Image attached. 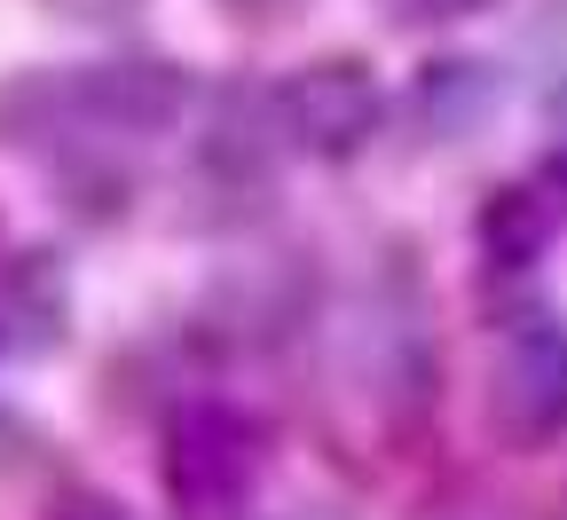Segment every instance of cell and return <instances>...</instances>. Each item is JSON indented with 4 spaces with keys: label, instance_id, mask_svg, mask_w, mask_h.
I'll return each mask as SVG.
<instances>
[{
    "label": "cell",
    "instance_id": "1",
    "mask_svg": "<svg viewBox=\"0 0 567 520\" xmlns=\"http://www.w3.org/2000/svg\"><path fill=\"white\" fill-rule=\"evenodd\" d=\"M197 111V71L182 55L118 48L95 63H24L0 80V151L24 159H95L118 142H158Z\"/></svg>",
    "mask_w": 567,
    "mask_h": 520
},
{
    "label": "cell",
    "instance_id": "2",
    "mask_svg": "<svg viewBox=\"0 0 567 520\" xmlns=\"http://www.w3.org/2000/svg\"><path fill=\"white\" fill-rule=\"evenodd\" d=\"M268 481V426L221 395H189L158 434V489L174 520H245Z\"/></svg>",
    "mask_w": 567,
    "mask_h": 520
},
{
    "label": "cell",
    "instance_id": "3",
    "mask_svg": "<svg viewBox=\"0 0 567 520\" xmlns=\"http://www.w3.org/2000/svg\"><path fill=\"white\" fill-rule=\"evenodd\" d=\"M292 159L276 134L268 88H221L205 103V126L189 134V166H182V197H189V230H252L276 205V166Z\"/></svg>",
    "mask_w": 567,
    "mask_h": 520
},
{
    "label": "cell",
    "instance_id": "4",
    "mask_svg": "<svg viewBox=\"0 0 567 520\" xmlns=\"http://www.w3.org/2000/svg\"><path fill=\"white\" fill-rule=\"evenodd\" d=\"M268 111H276V134H284L292 159L347 166L386 134L394 103H386V80H379V63L363 48H323V55H300L292 71H276Z\"/></svg>",
    "mask_w": 567,
    "mask_h": 520
},
{
    "label": "cell",
    "instance_id": "5",
    "mask_svg": "<svg viewBox=\"0 0 567 520\" xmlns=\"http://www.w3.org/2000/svg\"><path fill=\"white\" fill-rule=\"evenodd\" d=\"M316 253L308 245H245L213 268L197 332L229 355H276L316 324Z\"/></svg>",
    "mask_w": 567,
    "mask_h": 520
},
{
    "label": "cell",
    "instance_id": "6",
    "mask_svg": "<svg viewBox=\"0 0 567 520\" xmlns=\"http://www.w3.org/2000/svg\"><path fill=\"white\" fill-rule=\"evenodd\" d=\"M488 434L513 458L567 441V308H520L488 355Z\"/></svg>",
    "mask_w": 567,
    "mask_h": 520
},
{
    "label": "cell",
    "instance_id": "7",
    "mask_svg": "<svg viewBox=\"0 0 567 520\" xmlns=\"http://www.w3.org/2000/svg\"><path fill=\"white\" fill-rule=\"evenodd\" d=\"M559 230H567V182L536 166V174H520V182H505V190L481 197V213H473V253H481L488 276H528V268L551 253Z\"/></svg>",
    "mask_w": 567,
    "mask_h": 520
},
{
    "label": "cell",
    "instance_id": "8",
    "mask_svg": "<svg viewBox=\"0 0 567 520\" xmlns=\"http://www.w3.org/2000/svg\"><path fill=\"white\" fill-rule=\"evenodd\" d=\"M496 103H505V63H488V55H425L402 111H410V126L425 142H473Z\"/></svg>",
    "mask_w": 567,
    "mask_h": 520
},
{
    "label": "cell",
    "instance_id": "9",
    "mask_svg": "<svg viewBox=\"0 0 567 520\" xmlns=\"http://www.w3.org/2000/svg\"><path fill=\"white\" fill-rule=\"evenodd\" d=\"M71 339V268L55 245H24L0 261V347L48 355Z\"/></svg>",
    "mask_w": 567,
    "mask_h": 520
},
{
    "label": "cell",
    "instance_id": "10",
    "mask_svg": "<svg viewBox=\"0 0 567 520\" xmlns=\"http://www.w3.org/2000/svg\"><path fill=\"white\" fill-rule=\"evenodd\" d=\"M40 520H142V512L118 489H103V481H55L48 504H40Z\"/></svg>",
    "mask_w": 567,
    "mask_h": 520
},
{
    "label": "cell",
    "instance_id": "11",
    "mask_svg": "<svg viewBox=\"0 0 567 520\" xmlns=\"http://www.w3.org/2000/svg\"><path fill=\"white\" fill-rule=\"evenodd\" d=\"M32 9L71 24V32H126V24L151 17V0H32Z\"/></svg>",
    "mask_w": 567,
    "mask_h": 520
},
{
    "label": "cell",
    "instance_id": "12",
    "mask_svg": "<svg viewBox=\"0 0 567 520\" xmlns=\"http://www.w3.org/2000/svg\"><path fill=\"white\" fill-rule=\"evenodd\" d=\"M48 466V434L17 410V402H0V481H24Z\"/></svg>",
    "mask_w": 567,
    "mask_h": 520
},
{
    "label": "cell",
    "instance_id": "13",
    "mask_svg": "<svg viewBox=\"0 0 567 520\" xmlns=\"http://www.w3.org/2000/svg\"><path fill=\"white\" fill-rule=\"evenodd\" d=\"M536 166L567 182V71L544 88V159H536Z\"/></svg>",
    "mask_w": 567,
    "mask_h": 520
},
{
    "label": "cell",
    "instance_id": "14",
    "mask_svg": "<svg viewBox=\"0 0 567 520\" xmlns=\"http://www.w3.org/2000/svg\"><path fill=\"white\" fill-rule=\"evenodd\" d=\"M386 9L402 24H417V17H465V9H481V0H386Z\"/></svg>",
    "mask_w": 567,
    "mask_h": 520
},
{
    "label": "cell",
    "instance_id": "15",
    "mask_svg": "<svg viewBox=\"0 0 567 520\" xmlns=\"http://www.w3.org/2000/svg\"><path fill=\"white\" fill-rule=\"evenodd\" d=\"M0 355H9V347H0Z\"/></svg>",
    "mask_w": 567,
    "mask_h": 520
}]
</instances>
